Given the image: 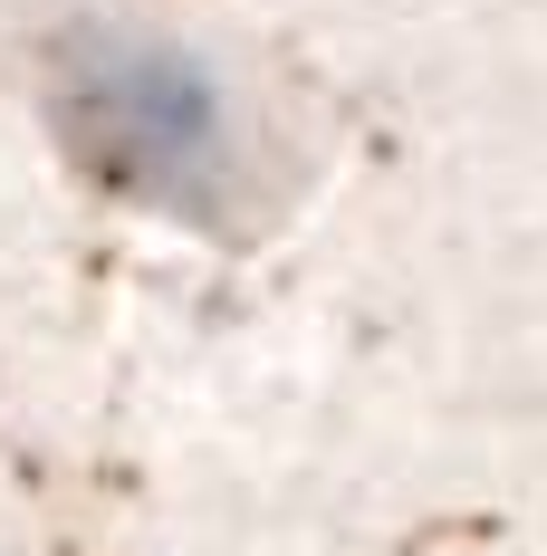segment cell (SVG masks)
Segmentation results:
<instances>
[{"instance_id":"obj_1","label":"cell","mask_w":547,"mask_h":556,"mask_svg":"<svg viewBox=\"0 0 547 556\" xmlns=\"http://www.w3.org/2000/svg\"><path fill=\"white\" fill-rule=\"evenodd\" d=\"M58 125L77 144V164L173 212H212L231 192V115L212 77L173 49L145 39H77L58 77Z\"/></svg>"}]
</instances>
